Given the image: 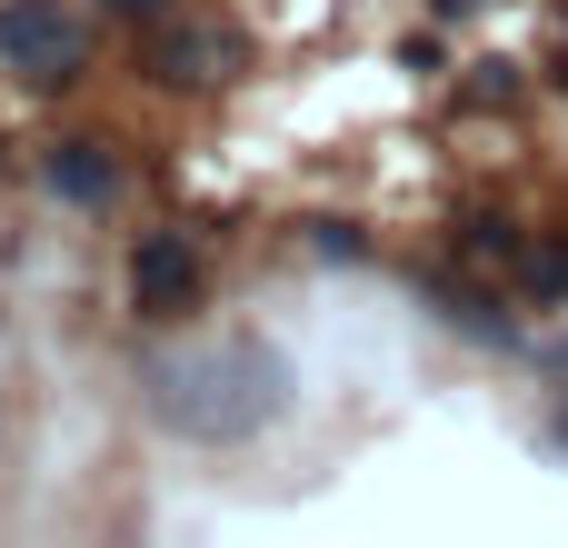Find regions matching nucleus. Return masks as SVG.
Instances as JSON below:
<instances>
[{
	"mask_svg": "<svg viewBox=\"0 0 568 548\" xmlns=\"http://www.w3.org/2000/svg\"><path fill=\"white\" fill-rule=\"evenodd\" d=\"M519 280H529L539 300H568V240H549V250H529V260H519Z\"/></svg>",
	"mask_w": 568,
	"mask_h": 548,
	"instance_id": "39448f33",
	"label": "nucleus"
},
{
	"mask_svg": "<svg viewBox=\"0 0 568 548\" xmlns=\"http://www.w3.org/2000/svg\"><path fill=\"white\" fill-rule=\"evenodd\" d=\"M40 180H50L60 200H80V210H100V200L120 190V160H110L100 140H60V150L40 160Z\"/></svg>",
	"mask_w": 568,
	"mask_h": 548,
	"instance_id": "20e7f679",
	"label": "nucleus"
},
{
	"mask_svg": "<svg viewBox=\"0 0 568 548\" xmlns=\"http://www.w3.org/2000/svg\"><path fill=\"white\" fill-rule=\"evenodd\" d=\"M439 309H449V319H469L479 339H509V319H499V309H489L479 290H439Z\"/></svg>",
	"mask_w": 568,
	"mask_h": 548,
	"instance_id": "423d86ee",
	"label": "nucleus"
},
{
	"mask_svg": "<svg viewBox=\"0 0 568 548\" xmlns=\"http://www.w3.org/2000/svg\"><path fill=\"white\" fill-rule=\"evenodd\" d=\"M110 10H130V20H140V10H160V0H110Z\"/></svg>",
	"mask_w": 568,
	"mask_h": 548,
	"instance_id": "0eeeda50",
	"label": "nucleus"
},
{
	"mask_svg": "<svg viewBox=\"0 0 568 548\" xmlns=\"http://www.w3.org/2000/svg\"><path fill=\"white\" fill-rule=\"evenodd\" d=\"M80 20L60 0H0V70L10 80H80Z\"/></svg>",
	"mask_w": 568,
	"mask_h": 548,
	"instance_id": "f257e3e1",
	"label": "nucleus"
},
{
	"mask_svg": "<svg viewBox=\"0 0 568 548\" xmlns=\"http://www.w3.org/2000/svg\"><path fill=\"white\" fill-rule=\"evenodd\" d=\"M230 60H240V50H230V30H220V20H190V30H170V40L150 50V70H160L170 90H200V80H230Z\"/></svg>",
	"mask_w": 568,
	"mask_h": 548,
	"instance_id": "7ed1b4c3",
	"label": "nucleus"
},
{
	"mask_svg": "<svg viewBox=\"0 0 568 548\" xmlns=\"http://www.w3.org/2000/svg\"><path fill=\"white\" fill-rule=\"evenodd\" d=\"M549 429H559V449H568V399H559V419H549Z\"/></svg>",
	"mask_w": 568,
	"mask_h": 548,
	"instance_id": "6e6552de",
	"label": "nucleus"
},
{
	"mask_svg": "<svg viewBox=\"0 0 568 548\" xmlns=\"http://www.w3.org/2000/svg\"><path fill=\"white\" fill-rule=\"evenodd\" d=\"M130 300H140L150 319H180V309H200V250H190L180 230H150V240L130 250Z\"/></svg>",
	"mask_w": 568,
	"mask_h": 548,
	"instance_id": "f03ea898",
	"label": "nucleus"
}]
</instances>
